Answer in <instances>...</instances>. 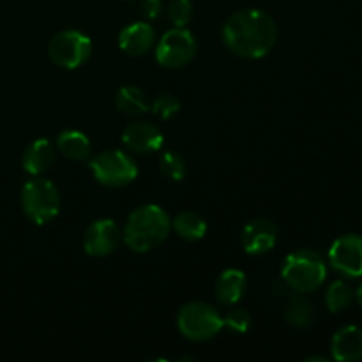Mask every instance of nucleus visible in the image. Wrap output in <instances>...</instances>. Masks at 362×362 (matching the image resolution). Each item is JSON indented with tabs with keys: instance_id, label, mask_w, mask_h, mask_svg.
Masks as SVG:
<instances>
[{
	"instance_id": "nucleus-6",
	"label": "nucleus",
	"mask_w": 362,
	"mask_h": 362,
	"mask_svg": "<svg viewBox=\"0 0 362 362\" xmlns=\"http://www.w3.org/2000/svg\"><path fill=\"white\" fill-rule=\"evenodd\" d=\"M92 175L106 187H126L138 177V166L129 154L122 151L99 152L88 163Z\"/></svg>"
},
{
	"instance_id": "nucleus-20",
	"label": "nucleus",
	"mask_w": 362,
	"mask_h": 362,
	"mask_svg": "<svg viewBox=\"0 0 362 362\" xmlns=\"http://www.w3.org/2000/svg\"><path fill=\"white\" fill-rule=\"evenodd\" d=\"M285 317L290 325L304 329L308 327V325L313 324L315 317H317V311H315L313 303L304 299L303 296H296L288 300V304H286Z\"/></svg>"
},
{
	"instance_id": "nucleus-27",
	"label": "nucleus",
	"mask_w": 362,
	"mask_h": 362,
	"mask_svg": "<svg viewBox=\"0 0 362 362\" xmlns=\"http://www.w3.org/2000/svg\"><path fill=\"white\" fill-rule=\"evenodd\" d=\"M357 303H359L361 308H362V283H361L359 288H357Z\"/></svg>"
},
{
	"instance_id": "nucleus-24",
	"label": "nucleus",
	"mask_w": 362,
	"mask_h": 362,
	"mask_svg": "<svg viewBox=\"0 0 362 362\" xmlns=\"http://www.w3.org/2000/svg\"><path fill=\"white\" fill-rule=\"evenodd\" d=\"M168 18L175 27H186L193 18V4L191 0H172L168 6Z\"/></svg>"
},
{
	"instance_id": "nucleus-21",
	"label": "nucleus",
	"mask_w": 362,
	"mask_h": 362,
	"mask_svg": "<svg viewBox=\"0 0 362 362\" xmlns=\"http://www.w3.org/2000/svg\"><path fill=\"white\" fill-rule=\"evenodd\" d=\"M352 286L346 281H343V279H338V281L332 283V285L329 286L327 293H325V304H327L329 311H332V313H339V311L346 310V308L352 304Z\"/></svg>"
},
{
	"instance_id": "nucleus-13",
	"label": "nucleus",
	"mask_w": 362,
	"mask_h": 362,
	"mask_svg": "<svg viewBox=\"0 0 362 362\" xmlns=\"http://www.w3.org/2000/svg\"><path fill=\"white\" fill-rule=\"evenodd\" d=\"M156 30L151 23L136 21L127 25L119 34V46L124 53L131 57H141L154 46Z\"/></svg>"
},
{
	"instance_id": "nucleus-4",
	"label": "nucleus",
	"mask_w": 362,
	"mask_h": 362,
	"mask_svg": "<svg viewBox=\"0 0 362 362\" xmlns=\"http://www.w3.org/2000/svg\"><path fill=\"white\" fill-rule=\"evenodd\" d=\"M21 207L34 225H48L60 211L59 189L48 179H30L21 187Z\"/></svg>"
},
{
	"instance_id": "nucleus-25",
	"label": "nucleus",
	"mask_w": 362,
	"mask_h": 362,
	"mask_svg": "<svg viewBox=\"0 0 362 362\" xmlns=\"http://www.w3.org/2000/svg\"><path fill=\"white\" fill-rule=\"evenodd\" d=\"M223 324L233 332H239V334H244V332L250 331L251 327V315L247 313L243 308H233L232 311L226 313V317L223 318Z\"/></svg>"
},
{
	"instance_id": "nucleus-15",
	"label": "nucleus",
	"mask_w": 362,
	"mask_h": 362,
	"mask_svg": "<svg viewBox=\"0 0 362 362\" xmlns=\"http://www.w3.org/2000/svg\"><path fill=\"white\" fill-rule=\"evenodd\" d=\"M55 163V148L48 140L41 138L35 140L25 148L23 154V170L30 175L39 177L48 172Z\"/></svg>"
},
{
	"instance_id": "nucleus-1",
	"label": "nucleus",
	"mask_w": 362,
	"mask_h": 362,
	"mask_svg": "<svg viewBox=\"0 0 362 362\" xmlns=\"http://www.w3.org/2000/svg\"><path fill=\"white\" fill-rule=\"evenodd\" d=\"M278 28L260 9H243L232 14L223 27L226 48L243 59H262L274 48Z\"/></svg>"
},
{
	"instance_id": "nucleus-26",
	"label": "nucleus",
	"mask_w": 362,
	"mask_h": 362,
	"mask_svg": "<svg viewBox=\"0 0 362 362\" xmlns=\"http://www.w3.org/2000/svg\"><path fill=\"white\" fill-rule=\"evenodd\" d=\"M141 13L148 20H156L163 13V0H144L141 2Z\"/></svg>"
},
{
	"instance_id": "nucleus-17",
	"label": "nucleus",
	"mask_w": 362,
	"mask_h": 362,
	"mask_svg": "<svg viewBox=\"0 0 362 362\" xmlns=\"http://www.w3.org/2000/svg\"><path fill=\"white\" fill-rule=\"evenodd\" d=\"M57 148L71 161H85L92 154V145L87 134L76 129L62 131L57 138Z\"/></svg>"
},
{
	"instance_id": "nucleus-19",
	"label": "nucleus",
	"mask_w": 362,
	"mask_h": 362,
	"mask_svg": "<svg viewBox=\"0 0 362 362\" xmlns=\"http://www.w3.org/2000/svg\"><path fill=\"white\" fill-rule=\"evenodd\" d=\"M172 226L182 239L191 240V243L204 239L205 233H207V223H205V219L198 212L193 211L182 212V214L177 216L172 221Z\"/></svg>"
},
{
	"instance_id": "nucleus-3",
	"label": "nucleus",
	"mask_w": 362,
	"mask_h": 362,
	"mask_svg": "<svg viewBox=\"0 0 362 362\" xmlns=\"http://www.w3.org/2000/svg\"><path fill=\"white\" fill-rule=\"evenodd\" d=\"M281 278L293 292H315L327 278V267L318 253L311 250H299L286 257L281 269Z\"/></svg>"
},
{
	"instance_id": "nucleus-29",
	"label": "nucleus",
	"mask_w": 362,
	"mask_h": 362,
	"mask_svg": "<svg viewBox=\"0 0 362 362\" xmlns=\"http://www.w3.org/2000/svg\"><path fill=\"white\" fill-rule=\"evenodd\" d=\"M127 2H133V0H127Z\"/></svg>"
},
{
	"instance_id": "nucleus-2",
	"label": "nucleus",
	"mask_w": 362,
	"mask_h": 362,
	"mask_svg": "<svg viewBox=\"0 0 362 362\" xmlns=\"http://www.w3.org/2000/svg\"><path fill=\"white\" fill-rule=\"evenodd\" d=\"M172 221L159 205H141L127 218L124 240L134 253H148L161 246L168 237Z\"/></svg>"
},
{
	"instance_id": "nucleus-5",
	"label": "nucleus",
	"mask_w": 362,
	"mask_h": 362,
	"mask_svg": "<svg viewBox=\"0 0 362 362\" xmlns=\"http://www.w3.org/2000/svg\"><path fill=\"white\" fill-rule=\"evenodd\" d=\"M177 325L180 334L191 341H207L225 327L221 315L207 303L200 300L184 304L177 317Z\"/></svg>"
},
{
	"instance_id": "nucleus-11",
	"label": "nucleus",
	"mask_w": 362,
	"mask_h": 362,
	"mask_svg": "<svg viewBox=\"0 0 362 362\" xmlns=\"http://www.w3.org/2000/svg\"><path fill=\"white\" fill-rule=\"evenodd\" d=\"M278 240V228L269 219H255L243 230L240 243L247 255L269 253Z\"/></svg>"
},
{
	"instance_id": "nucleus-14",
	"label": "nucleus",
	"mask_w": 362,
	"mask_h": 362,
	"mask_svg": "<svg viewBox=\"0 0 362 362\" xmlns=\"http://www.w3.org/2000/svg\"><path fill=\"white\" fill-rule=\"evenodd\" d=\"M331 350L336 361L354 362L362 359V329L356 325L339 329L332 338Z\"/></svg>"
},
{
	"instance_id": "nucleus-8",
	"label": "nucleus",
	"mask_w": 362,
	"mask_h": 362,
	"mask_svg": "<svg viewBox=\"0 0 362 362\" xmlns=\"http://www.w3.org/2000/svg\"><path fill=\"white\" fill-rule=\"evenodd\" d=\"M197 55V41L184 27H175L163 34L156 46V59L163 67L180 69L187 66Z\"/></svg>"
},
{
	"instance_id": "nucleus-28",
	"label": "nucleus",
	"mask_w": 362,
	"mask_h": 362,
	"mask_svg": "<svg viewBox=\"0 0 362 362\" xmlns=\"http://www.w3.org/2000/svg\"><path fill=\"white\" fill-rule=\"evenodd\" d=\"M306 361H322V362H327V359H325V357H308Z\"/></svg>"
},
{
	"instance_id": "nucleus-7",
	"label": "nucleus",
	"mask_w": 362,
	"mask_h": 362,
	"mask_svg": "<svg viewBox=\"0 0 362 362\" xmlns=\"http://www.w3.org/2000/svg\"><path fill=\"white\" fill-rule=\"evenodd\" d=\"M92 53V41L78 30H64L49 41L48 55L55 66L62 69H78Z\"/></svg>"
},
{
	"instance_id": "nucleus-12",
	"label": "nucleus",
	"mask_w": 362,
	"mask_h": 362,
	"mask_svg": "<svg viewBox=\"0 0 362 362\" xmlns=\"http://www.w3.org/2000/svg\"><path fill=\"white\" fill-rule=\"evenodd\" d=\"M122 141L129 151L138 152V154H151L165 145V136L152 124L134 122L124 129Z\"/></svg>"
},
{
	"instance_id": "nucleus-9",
	"label": "nucleus",
	"mask_w": 362,
	"mask_h": 362,
	"mask_svg": "<svg viewBox=\"0 0 362 362\" xmlns=\"http://www.w3.org/2000/svg\"><path fill=\"white\" fill-rule=\"evenodd\" d=\"M332 269L346 278L362 276V237L350 233L336 240L329 250Z\"/></svg>"
},
{
	"instance_id": "nucleus-16",
	"label": "nucleus",
	"mask_w": 362,
	"mask_h": 362,
	"mask_svg": "<svg viewBox=\"0 0 362 362\" xmlns=\"http://www.w3.org/2000/svg\"><path fill=\"white\" fill-rule=\"evenodd\" d=\"M247 279L246 274L239 269H226L221 272L218 283H216V299L226 306H233L239 303L246 292Z\"/></svg>"
},
{
	"instance_id": "nucleus-23",
	"label": "nucleus",
	"mask_w": 362,
	"mask_h": 362,
	"mask_svg": "<svg viewBox=\"0 0 362 362\" xmlns=\"http://www.w3.org/2000/svg\"><path fill=\"white\" fill-rule=\"evenodd\" d=\"M151 108L158 119L170 120L180 112V101L172 94H161L152 101Z\"/></svg>"
},
{
	"instance_id": "nucleus-10",
	"label": "nucleus",
	"mask_w": 362,
	"mask_h": 362,
	"mask_svg": "<svg viewBox=\"0 0 362 362\" xmlns=\"http://www.w3.org/2000/svg\"><path fill=\"white\" fill-rule=\"evenodd\" d=\"M120 243V228L113 219H98L87 228L83 237L85 253L90 257H108Z\"/></svg>"
},
{
	"instance_id": "nucleus-18",
	"label": "nucleus",
	"mask_w": 362,
	"mask_h": 362,
	"mask_svg": "<svg viewBox=\"0 0 362 362\" xmlns=\"http://www.w3.org/2000/svg\"><path fill=\"white\" fill-rule=\"evenodd\" d=\"M115 105L120 113H126L129 117L144 115L148 112L147 95L138 87H122L117 92Z\"/></svg>"
},
{
	"instance_id": "nucleus-22",
	"label": "nucleus",
	"mask_w": 362,
	"mask_h": 362,
	"mask_svg": "<svg viewBox=\"0 0 362 362\" xmlns=\"http://www.w3.org/2000/svg\"><path fill=\"white\" fill-rule=\"evenodd\" d=\"M159 170L165 177L175 180V182H180V180L186 177V163L175 152H165L159 159Z\"/></svg>"
}]
</instances>
